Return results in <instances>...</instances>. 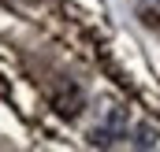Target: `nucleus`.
I'll return each mask as SVG.
<instances>
[{"instance_id": "obj_3", "label": "nucleus", "mask_w": 160, "mask_h": 152, "mask_svg": "<svg viewBox=\"0 0 160 152\" xmlns=\"http://www.w3.org/2000/svg\"><path fill=\"white\" fill-rule=\"evenodd\" d=\"M134 145H138V149H153V145H157V126H138Z\"/></svg>"}, {"instance_id": "obj_1", "label": "nucleus", "mask_w": 160, "mask_h": 152, "mask_svg": "<svg viewBox=\"0 0 160 152\" xmlns=\"http://www.w3.org/2000/svg\"><path fill=\"white\" fill-rule=\"evenodd\" d=\"M101 112H104V122L89 130V141L93 145H112V141H119L123 130H127V112L119 104H104Z\"/></svg>"}, {"instance_id": "obj_2", "label": "nucleus", "mask_w": 160, "mask_h": 152, "mask_svg": "<svg viewBox=\"0 0 160 152\" xmlns=\"http://www.w3.org/2000/svg\"><path fill=\"white\" fill-rule=\"evenodd\" d=\"M138 15H142V22L149 30L160 34V0H138Z\"/></svg>"}]
</instances>
